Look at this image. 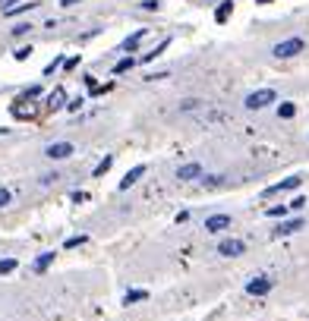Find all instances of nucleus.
Here are the masks:
<instances>
[{
	"label": "nucleus",
	"instance_id": "obj_1",
	"mask_svg": "<svg viewBox=\"0 0 309 321\" xmlns=\"http://www.w3.org/2000/svg\"><path fill=\"white\" fill-rule=\"evenodd\" d=\"M278 101V94H275V88H259V91H253V94H246V107L249 111H262V107H268V104H275Z\"/></svg>",
	"mask_w": 309,
	"mask_h": 321
},
{
	"label": "nucleus",
	"instance_id": "obj_2",
	"mask_svg": "<svg viewBox=\"0 0 309 321\" xmlns=\"http://www.w3.org/2000/svg\"><path fill=\"white\" fill-rule=\"evenodd\" d=\"M300 51H303V38H287V41L275 44V51H271V54H275L278 60H287V57H296Z\"/></svg>",
	"mask_w": 309,
	"mask_h": 321
},
{
	"label": "nucleus",
	"instance_id": "obj_3",
	"mask_svg": "<svg viewBox=\"0 0 309 321\" xmlns=\"http://www.w3.org/2000/svg\"><path fill=\"white\" fill-rule=\"evenodd\" d=\"M76 148H73V142H54V145H47L44 148V154L51 161H63V158H69V154H73Z\"/></svg>",
	"mask_w": 309,
	"mask_h": 321
},
{
	"label": "nucleus",
	"instance_id": "obj_4",
	"mask_svg": "<svg viewBox=\"0 0 309 321\" xmlns=\"http://www.w3.org/2000/svg\"><path fill=\"white\" fill-rule=\"evenodd\" d=\"M246 252V243L243 240H224V243H218V255H224V258H237V255H243Z\"/></svg>",
	"mask_w": 309,
	"mask_h": 321
},
{
	"label": "nucleus",
	"instance_id": "obj_5",
	"mask_svg": "<svg viewBox=\"0 0 309 321\" xmlns=\"http://www.w3.org/2000/svg\"><path fill=\"white\" fill-rule=\"evenodd\" d=\"M271 287H275V283H271V277H253V280L246 283V293H249V296H265Z\"/></svg>",
	"mask_w": 309,
	"mask_h": 321
},
{
	"label": "nucleus",
	"instance_id": "obj_6",
	"mask_svg": "<svg viewBox=\"0 0 309 321\" xmlns=\"http://www.w3.org/2000/svg\"><path fill=\"white\" fill-rule=\"evenodd\" d=\"M300 176H287V180H281V183H275V186H268L265 189V195H278V192H287V189H300Z\"/></svg>",
	"mask_w": 309,
	"mask_h": 321
},
{
	"label": "nucleus",
	"instance_id": "obj_7",
	"mask_svg": "<svg viewBox=\"0 0 309 321\" xmlns=\"http://www.w3.org/2000/svg\"><path fill=\"white\" fill-rule=\"evenodd\" d=\"M230 227V214H211L205 221V230L208 233H218V230H227Z\"/></svg>",
	"mask_w": 309,
	"mask_h": 321
},
{
	"label": "nucleus",
	"instance_id": "obj_8",
	"mask_svg": "<svg viewBox=\"0 0 309 321\" xmlns=\"http://www.w3.org/2000/svg\"><path fill=\"white\" fill-rule=\"evenodd\" d=\"M66 104H69V101H66V91H63L60 85L47 94V111H60V107H66Z\"/></svg>",
	"mask_w": 309,
	"mask_h": 321
},
{
	"label": "nucleus",
	"instance_id": "obj_9",
	"mask_svg": "<svg viewBox=\"0 0 309 321\" xmlns=\"http://www.w3.org/2000/svg\"><path fill=\"white\" fill-rule=\"evenodd\" d=\"M13 117H19V120H26V117H29V120H32V117H35L32 98H19V101L13 104Z\"/></svg>",
	"mask_w": 309,
	"mask_h": 321
},
{
	"label": "nucleus",
	"instance_id": "obj_10",
	"mask_svg": "<svg viewBox=\"0 0 309 321\" xmlns=\"http://www.w3.org/2000/svg\"><path fill=\"white\" fill-rule=\"evenodd\" d=\"M199 176H202V164H196V161L193 164H183V167L177 170V180H186V183L189 180H199Z\"/></svg>",
	"mask_w": 309,
	"mask_h": 321
},
{
	"label": "nucleus",
	"instance_id": "obj_11",
	"mask_svg": "<svg viewBox=\"0 0 309 321\" xmlns=\"http://www.w3.org/2000/svg\"><path fill=\"white\" fill-rule=\"evenodd\" d=\"M142 173H145V164H136L133 170H126V176H123V180H120V189H129V186H133V183L139 180Z\"/></svg>",
	"mask_w": 309,
	"mask_h": 321
},
{
	"label": "nucleus",
	"instance_id": "obj_12",
	"mask_svg": "<svg viewBox=\"0 0 309 321\" xmlns=\"http://www.w3.org/2000/svg\"><path fill=\"white\" fill-rule=\"evenodd\" d=\"M296 230H303V218H293V221H284L281 227L275 230L278 236H290V233H296Z\"/></svg>",
	"mask_w": 309,
	"mask_h": 321
},
{
	"label": "nucleus",
	"instance_id": "obj_13",
	"mask_svg": "<svg viewBox=\"0 0 309 321\" xmlns=\"http://www.w3.org/2000/svg\"><path fill=\"white\" fill-rule=\"evenodd\" d=\"M51 261H54V252H41L38 258H35L32 271H35V274H41V271H47V268H51Z\"/></svg>",
	"mask_w": 309,
	"mask_h": 321
},
{
	"label": "nucleus",
	"instance_id": "obj_14",
	"mask_svg": "<svg viewBox=\"0 0 309 321\" xmlns=\"http://www.w3.org/2000/svg\"><path fill=\"white\" fill-rule=\"evenodd\" d=\"M145 32H148V29H136V32L129 35L126 41H123V51H136V47H139V41L145 38Z\"/></svg>",
	"mask_w": 309,
	"mask_h": 321
},
{
	"label": "nucleus",
	"instance_id": "obj_15",
	"mask_svg": "<svg viewBox=\"0 0 309 321\" xmlns=\"http://www.w3.org/2000/svg\"><path fill=\"white\" fill-rule=\"evenodd\" d=\"M293 114H296V104H290V101H284V104H278V117H281V120H290Z\"/></svg>",
	"mask_w": 309,
	"mask_h": 321
},
{
	"label": "nucleus",
	"instance_id": "obj_16",
	"mask_svg": "<svg viewBox=\"0 0 309 321\" xmlns=\"http://www.w3.org/2000/svg\"><path fill=\"white\" fill-rule=\"evenodd\" d=\"M142 299H148V293H145V290H129V293L123 296V305H129V302H142Z\"/></svg>",
	"mask_w": 309,
	"mask_h": 321
},
{
	"label": "nucleus",
	"instance_id": "obj_17",
	"mask_svg": "<svg viewBox=\"0 0 309 321\" xmlns=\"http://www.w3.org/2000/svg\"><path fill=\"white\" fill-rule=\"evenodd\" d=\"M168 44H171V38H164V41H161L158 47H154V51H151V54H145V57H142V63H148V60H154V57H161L164 51H168Z\"/></svg>",
	"mask_w": 309,
	"mask_h": 321
},
{
	"label": "nucleus",
	"instance_id": "obj_18",
	"mask_svg": "<svg viewBox=\"0 0 309 321\" xmlns=\"http://www.w3.org/2000/svg\"><path fill=\"white\" fill-rule=\"evenodd\" d=\"M111 164H114V158H111V154H108V158H104V161H101V164H98V167H95L92 173H95V176H104V173L111 170Z\"/></svg>",
	"mask_w": 309,
	"mask_h": 321
},
{
	"label": "nucleus",
	"instance_id": "obj_19",
	"mask_svg": "<svg viewBox=\"0 0 309 321\" xmlns=\"http://www.w3.org/2000/svg\"><path fill=\"white\" fill-rule=\"evenodd\" d=\"M133 66H136V60H133V57H123V60L114 66V73H126V69H133Z\"/></svg>",
	"mask_w": 309,
	"mask_h": 321
},
{
	"label": "nucleus",
	"instance_id": "obj_20",
	"mask_svg": "<svg viewBox=\"0 0 309 321\" xmlns=\"http://www.w3.org/2000/svg\"><path fill=\"white\" fill-rule=\"evenodd\" d=\"M230 10H234V4H221V7H218V13H215V19H218V22H224V19L230 16Z\"/></svg>",
	"mask_w": 309,
	"mask_h": 321
},
{
	"label": "nucleus",
	"instance_id": "obj_21",
	"mask_svg": "<svg viewBox=\"0 0 309 321\" xmlns=\"http://www.w3.org/2000/svg\"><path fill=\"white\" fill-rule=\"evenodd\" d=\"M16 268V258H0V274H10Z\"/></svg>",
	"mask_w": 309,
	"mask_h": 321
},
{
	"label": "nucleus",
	"instance_id": "obj_22",
	"mask_svg": "<svg viewBox=\"0 0 309 321\" xmlns=\"http://www.w3.org/2000/svg\"><path fill=\"white\" fill-rule=\"evenodd\" d=\"M287 211H290V205H281V208H268L265 214H268V218H284Z\"/></svg>",
	"mask_w": 309,
	"mask_h": 321
},
{
	"label": "nucleus",
	"instance_id": "obj_23",
	"mask_svg": "<svg viewBox=\"0 0 309 321\" xmlns=\"http://www.w3.org/2000/svg\"><path fill=\"white\" fill-rule=\"evenodd\" d=\"M63 63H66V60H63V57H57V60H54V63H47V66H44V76H51V73H54V69H60Z\"/></svg>",
	"mask_w": 309,
	"mask_h": 321
},
{
	"label": "nucleus",
	"instance_id": "obj_24",
	"mask_svg": "<svg viewBox=\"0 0 309 321\" xmlns=\"http://www.w3.org/2000/svg\"><path fill=\"white\" fill-rule=\"evenodd\" d=\"M196 107H202V101H183V104H180V111L189 114V111H196Z\"/></svg>",
	"mask_w": 309,
	"mask_h": 321
},
{
	"label": "nucleus",
	"instance_id": "obj_25",
	"mask_svg": "<svg viewBox=\"0 0 309 321\" xmlns=\"http://www.w3.org/2000/svg\"><path fill=\"white\" fill-rule=\"evenodd\" d=\"M82 104H86V101H82V98H73V101H69V104H66V111H69V114H76V111H79V107H82Z\"/></svg>",
	"mask_w": 309,
	"mask_h": 321
},
{
	"label": "nucleus",
	"instance_id": "obj_26",
	"mask_svg": "<svg viewBox=\"0 0 309 321\" xmlns=\"http://www.w3.org/2000/svg\"><path fill=\"white\" fill-rule=\"evenodd\" d=\"M303 205H306V198H303V195H296V198L290 201V211H300Z\"/></svg>",
	"mask_w": 309,
	"mask_h": 321
},
{
	"label": "nucleus",
	"instance_id": "obj_27",
	"mask_svg": "<svg viewBox=\"0 0 309 321\" xmlns=\"http://www.w3.org/2000/svg\"><path fill=\"white\" fill-rule=\"evenodd\" d=\"M86 243V236H73V240H66V249H76V246H82Z\"/></svg>",
	"mask_w": 309,
	"mask_h": 321
},
{
	"label": "nucleus",
	"instance_id": "obj_28",
	"mask_svg": "<svg viewBox=\"0 0 309 321\" xmlns=\"http://www.w3.org/2000/svg\"><path fill=\"white\" fill-rule=\"evenodd\" d=\"M4 205H10V189L0 186V208H4Z\"/></svg>",
	"mask_w": 309,
	"mask_h": 321
},
{
	"label": "nucleus",
	"instance_id": "obj_29",
	"mask_svg": "<svg viewBox=\"0 0 309 321\" xmlns=\"http://www.w3.org/2000/svg\"><path fill=\"white\" fill-rule=\"evenodd\" d=\"M13 7H16V0H0V10H4V13H10Z\"/></svg>",
	"mask_w": 309,
	"mask_h": 321
},
{
	"label": "nucleus",
	"instance_id": "obj_30",
	"mask_svg": "<svg viewBox=\"0 0 309 321\" xmlns=\"http://www.w3.org/2000/svg\"><path fill=\"white\" fill-rule=\"evenodd\" d=\"M161 4H158V0H142V10H158Z\"/></svg>",
	"mask_w": 309,
	"mask_h": 321
},
{
	"label": "nucleus",
	"instance_id": "obj_31",
	"mask_svg": "<svg viewBox=\"0 0 309 321\" xmlns=\"http://www.w3.org/2000/svg\"><path fill=\"white\" fill-rule=\"evenodd\" d=\"M29 54H32V47H19V51H16V60H26Z\"/></svg>",
	"mask_w": 309,
	"mask_h": 321
},
{
	"label": "nucleus",
	"instance_id": "obj_32",
	"mask_svg": "<svg viewBox=\"0 0 309 321\" xmlns=\"http://www.w3.org/2000/svg\"><path fill=\"white\" fill-rule=\"evenodd\" d=\"M63 7H76V4H82V0H60Z\"/></svg>",
	"mask_w": 309,
	"mask_h": 321
},
{
	"label": "nucleus",
	"instance_id": "obj_33",
	"mask_svg": "<svg viewBox=\"0 0 309 321\" xmlns=\"http://www.w3.org/2000/svg\"><path fill=\"white\" fill-rule=\"evenodd\" d=\"M256 4H271V0H256Z\"/></svg>",
	"mask_w": 309,
	"mask_h": 321
}]
</instances>
